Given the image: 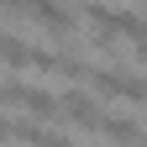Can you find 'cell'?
Listing matches in <instances>:
<instances>
[{"instance_id": "6da1fadb", "label": "cell", "mask_w": 147, "mask_h": 147, "mask_svg": "<svg viewBox=\"0 0 147 147\" xmlns=\"http://www.w3.org/2000/svg\"><path fill=\"white\" fill-rule=\"evenodd\" d=\"M84 79H89V89H95L100 100H121L126 110L142 105V74H137V63H121V68H89Z\"/></svg>"}, {"instance_id": "7a4b0ae2", "label": "cell", "mask_w": 147, "mask_h": 147, "mask_svg": "<svg viewBox=\"0 0 147 147\" xmlns=\"http://www.w3.org/2000/svg\"><path fill=\"white\" fill-rule=\"evenodd\" d=\"M21 16H32L47 37H74V32H79V11H74L68 0H26Z\"/></svg>"}, {"instance_id": "3957f363", "label": "cell", "mask_w": 147, "mask_h": 147, "mask_svg": "<svg viewBox=\"0 0 147 147\" xmlns=\"http://www.w3.org/2000/svg\"><path fill=\"white\" fill-rule=\"evenodd\" d=\"M100 116H105V105L95 95H84V89H63L58 95V121L79 126V131H100Z\"/></svg>"}, {"instance_id": "277c9868", "label": "cell", "mask_w": 147, "mask_h": 147, "mask_svg": "<svg viewBox=\"0 0 147 147\" xmlns=\"http://www.w3.org/2000/svg\"><path fill=\"white\" fill-rule=\"evenodd\" d=\"M95 137L116 142V147H137V142H142V131H137V116H131V110H126V116H110V110H105V116H100V131H95Z\"/></svg>"}, {"instance_id": "5b68a950", "label": "cell", "mask_w": 147, "mask_h": 147, "mask_svg": "<svg viewBox=\"0 0 147 147\" xmlns=\"http://www.w3.org/2000/svg\"><path fill=\"white\" fill-rule=\"evenodd\" d=\"M32 63V42H21L16 32L0 26V68H26Z\"/></svg>"}, {"instance_id": "8992f818", "label": "cell", "mask_w": 147, "mask_h": 147, "mask_svg": "<svg viewBox=\"0 0 147 147\" xmlns=\"http://www.w3.org/2000/svg\"><path fill=\"white\" fill-rule=\"evenodd\" d=\"M32 147H74V137H63V131H47V126H42Z\"/></svg>"}, {"instance_id": "52a82bcc", "label": "cell", "mask_w": 147, "mask_h": 147, "mask_svg": "<svg viewBox=\"0 0 147 147\" xmlns=\"http://www.w3.org/2000/svg\"><path fill=\"white\" fill-rule=\"evenodd\" d=\"M21 5L26 0H0V11H16V16H21Z\"/></svg>"}]
</instances>
